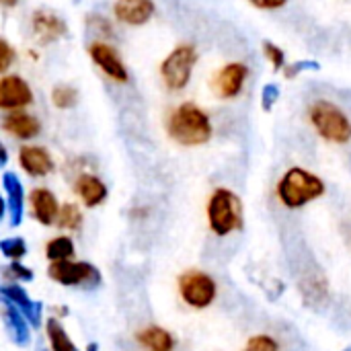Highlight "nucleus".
<instances>
[{
    "mask_svg": "<svg viewBox=\"0 0 351 351\" xmlns=\"http://www.w3.org/2000/svg\"><path fill=\"white\" fill-rule=\"evenodd\" d=\"M167 130L169 136L181 146H202L212 138V121L195 103H181L173 109Z\"/></svg>",
    "mask_w": 351,
    "mask_h": 351,
    "instance_id": "1",
    "label": "nucleus"
},
{
    "mask_svg": "<svg viewBox=\"0 0 351 351\" xmlns=\"http://www.w3.org/2000/svg\"><path fill=\"white\" fill-rule=\"evenodd\" d=\"M325 193V183L315 173L294 167L278 183V197L286 208H302Z\"/></svg>",
    "mask_w": 351,
    "mask_h": 351,
    "instance_id": "2",
    "label": "nucleus"
},
{
    "mask_svg": "<svg viewBox=\"0 0 351 351\" xmlns=\"http://www.w3.org/2000/svg\"><path fill=\"white\" fill-rule=\"evenodd\" d=\"M208 222L214 234L226 237L243 228V202L226 187H218L208 199Z\"/></svg>",
    "mask_w": 351,
    "mask_h": 351,
    "instance_id": "3",
    "label": "nucleus"
},
{
    "mask_svg": "<svg viewBox=\"0 0 351 351\" xmlns=\"http://www.w3.org/2000/svg\"><path fill=\"white\" fill-rule=\"evenodd\" d=\"M308 119L317 134L333 144H348L351 140L350 117L329 101H315L308 107Z\"/></svg>",
    "mask_w": 351,
    "mask_h": 351,
    "instance_id": "4",
    "label": "nucleus"
},
{
    "mask_svg": "<svg viewBox=\"0 0 351 351\" xmlns=\"http://www.w3.org/2000/svg\"><path fill=\"white\" fill-rule=\"evenodd\" d=\"M197 64V49L191 43H179L160 64V76L169 90H183Z\"/></svg>",
    "mask_w": 351,
    "mask_h": 351,
    "instance_id": "5",
    "label": "nucleus"
},
{
    "mask_svg": "<svg viewBox=\"0 0 351 351\" xmlns=\"http://www.w3.org/2000/svg\"><path fill=\"white\" fill-rule=\"evenodd\" d=\"M49 280L68 286V288H82V290H95L101 286V271L86 263V261H56L47 269Z\"/></svg>",
    "mask_w": 351,
    "mask_h": 351,
    "instance_id": "6",
    "label": "nucleus"
},
{
    "mask_svg": "<svg viewBox=\"0 0 351 351\" xmlns=\"http://www.w3.org/2000/svg\"><path fill=\"white\" fill-rule=\"evenodd\" d=\"M179 294L191 308H208L218 294V286L212 276L191 269L179 278Z\"/></svg>",
    "mask_w": 351,
    "mask_h": 351,
    "instance_id": "7",
    "label": "nucleus"
},
{
    "mask_svg": "<svg viewBox=\"0 0 351 351\" xmlns=\"http://www.w3.org/2000/svg\"><path fill=\"white\" fill-rule=\"evenodd\" d=\"M88 56L113 82L125 84L130 80L128 68H125L123 60L119 58V53L113 45H109L105 41H93L88 45Z\"/></svg>",
    "mask_w": 351,
    "mask_h": 351,
    "instance_id": "8",
    "label": "nucleus"
},
{
    "mask_svg": "<svg viewBox=\"0 0 351 351\" xmlns=\"http://www.w3.org/2000/svg\"><path fill=\"white\" fill-rule=\"evenodd\" d=\"M33 103V90L29 82L16 74H6L0 78V109L21 111Z\"/></svg>",
    "mask_w": 351,
    "mask_h": 351,
    "instance_id": "9",
    "label": "nucleus"
},
{
    "mask_svg": "<svg viewBox=\"0 0 351 351\" xmlns=\"http://www.w3.org/2000/svg\"><path fill=\"white\" fill-rule=\"evenodd\" d=\"M249 78V68L243 62H230L218 70L214 76V90L220 99H234L241 95Z\"/></svg>",
    "mask_w": 351,
    "mask_h": 351,
    "instance_id": "10",
    "label": "nucleus"
},
{
    "mask_svg": "<svg viewBox=\"0 0 351 351\" xmlns=\"http://www.w3.org/2000/svg\"><path fill=\"white\" fill-rule=\"evenodd\" d=\"M31 31H33L37 43L47 45V43H53V41L62 39L68 33V25L56 12L39 8L31 16Z\"/></svg>",
    "mask_w": 351,
    "mask_h": 351,
    "instance_id": "11",
    "label": "nucleus"
},
{
    "mask_svg": "<svg viewBox=\"0 0 351 351\" xmlns=\"http://www.w3.org/2000/svg\"><path fill=\"white\" fill-rule=\"evenodd\" d=\"M154 10H156V6L152 0H117L113 4L115 19L125 25H132V27L146 25L152 19Z\"/></svg>",
    "mask_w": 351,
    "mask_h": 351,
    "instance_id": "12",
    "label": "nucleus"
},
{
    "mask_svg": "<svg viewBox=\"0 0 351 351\" xmlns=\"http://www.w3.org/2000/svg\"><path fill=\"white\" fill-rule=\"evenodd\" d=\"M0 296L4 300H8L10 304H14L21 311L29 325H33L35 329L41 325V304L35 302V300H31L23 286H19V284L0 286Z\"/></svg>",
    "mask_w": 351,
    "mask_h": 351,
    "instance_id": "13",
    "label": "nucleus"
},
{
    "mask_svg": "<svg viewBox=\"0 0 351 351\" xmlns=\"http://www.w3.org/2000/svg\"><path fill=\"white\" fill-rule=\"evenodd\" d=\"M2 130L19 140H31L35 136H39L41 132V123L35 115L27 113V111H8L2 121H0Z\"/></svg>",
    "mask_w": 351,
    "mask_h": 351,
    "instance_id": "14",
    "label": "nucleus"
},
{
    "mask_svg": "<svg viewBox=\"0 0 351 351\" xmlns=\"http://www.w3.org/2000/svg\"><path fill=\"white\" fill-rule=\"evenodd\" d=\"M19 165L29 177H45L53 171L51 154L43 146H23L19 150Z\"/></svg>",
    "mask_w": 351,
    "mask_h": 351,
    "instance_id": "15",
    "label": "nucleus"
},
{
    "mask_svg": "<svg viewBox=\"0 0 351 351\" xmlns=\"http://www.w3.org/2000/svg\"><path fill=\"white\" fill-rule=\"evenodd\" d=\"M29 202H31V210H33V216L39 224L43 226H49L58 220V212H60V204L56 199V195L45 189V187H37L31 191L29 195Z\"/></svg>",
    "mask_w": 351,
    "mask_h": 351,
    "instance_id": "16",
    "label": "nucleus"
},
{
    "mask_svg": "<svg viewBox=\"0 0 351 351\" xmlns=\"http://www.w3.org/2000/svg\"><path fill=\"white\" fill-rule=\"evenodd\" d=\"M2 319H4V327H6V333L10 337L12 343H16L19 348H25L29 346L31 341V329H29V323L27 319L23 317V313L10 304L8 300H4V306H2Z\"/></svg>",
    "mask_w": 351,
    "mask_h": 351,
    "instance_id": "17",
    "label": "nucleus"
},
{
    "mask_svg": "<svg viewBox=\"0 0 351 351\" xmlns=\"http://www.w3.org/2000/svg\"><path fill=\"white\" fill-rule=\"evenodd\" d=\"M2 187L6 191V210L10 216V226H21L23 222V206H25V191L23 183L14 173L2 175Z\"/></svg>",
    "mask_w": 351,
    "mask_h": 351,
    "instance_id": "18",
    "label": "nucleus"
},
{
    "mask_svg": "<svg viewBox=\"0 0 351 351\" xmlns=\"http://www.w3.org/2000/svg\"><path fill=\"white\" fill-rule=\"evenodd\" d=\"M74 191L82 199L86 208H95L107 199V187L105 183L90 173H80L74 181Z\"/></svg>",
    "mask_w": 351,
    "mask_h": 351,
    "instance_id": "19",
    "label": "nucleus"
},
{
    "mask_svg": "<svg viewBox=\"0 0 351 351\" xmlns=\"http://www.w3.org/2000/svg\"><path fill=\"white\" fill-rule=\"evenodd\" d=\"M136 339L138 343L144 348L146 351H173L175 350V337L162 329V327H146L142 331L136 333Z\"/></svg>",
    "mask_w": 351,
    "mask_h": 351,
    "instance_id": "20",
    "label": "nucleus"
},
{
    "mask_svg": "<svg viewBox=\"0 0 351 351\" xmlns=\"http://www.w3.org/2000/svg\"><path fill=\"white\" fill-rule=\"evenodd\" d=\"M45 333H47L51 351H78L74 341L68 337V331L64 329V325L56 317H49L45 321Z\"/></svg>",
    "mask_w": 351,
    "mask_h": 351,
    "instance_id": "21",
    "label": "nucleus"
},
{
    "mask_svg": "<svg viewBox=\"0 0 351 351\" xmlns=\"http://www.w3.org/2000/svg\"><path fill=\"white\" fill-rule=\"evenodd\" d=\"M45 255L51 263L56 261H68L74 257V243L70 237H56L45 245Z\"/></svg>",
    "mask_w": 351,
    "mask_h": 351,
    "instance_id": "22",
    "label": "nucleus"
},
{
    "mask_svg": "<svg viewBox=\"0 0 351 351\" xmlns=\"http://www.w3.org/2000/svg\"><path fill=\"white\" fill-rule=\"evenodd\" d=\"M51 103L58 109H72L78 103V90L70 84H56L51 90Z\"/></svg>",
    "mask_w": 351,
    "mask_h": 351,
    "instance_id": "23",
    "label": "nucleus"
},
{
    "mask_svg": "<svg viewBox=\"0 0 351 351\" xmlns=\"http://www.w3.org/2000/svg\"><path fill=\"white\" fill-rule=\"evenodd\" d=\"M58 226L66 230H78L82 226V214L76 204H64L58 212Z\"/></svg>",
    "mask_w": 351,
    "mask_h": 351,
    "instance_id": "24",
    "label": "nucleus"
},
{
    "mask_svg": "<svg viewBox=\"0 0 351 351\" xmlns=\"http://www.w3.org/2000/svg\"><path fill=\"white\" fill-rule=\"evenodd\" d=\"M0 253L10 259V261H21L25 255H27V245L23 239L19 237H12V239H4L0 241Z\"/></svg>",
    "mask_w": 351,
    "mask_h": 351,
    "instance_id": "25",
    "label": "nucleus"
},
{
    "mask_svg": "<svg viewBox=\"0 0 351 351\" xmlns=\"http://www.w3.org/2000/svg\"><path fill=\"white\" fill-rule=\"evenodd\" d=\"M4 276L8 280H12V284H19V282H31L33 280V271L29 267H25L21 261H12L8 267H4Z\"/></svg>",
    "mask_w": 351,
    "mask_h": 351,
    "instance_id": "26",
    "label": "nucleus"
},
{
    "mask_svg": "<svg viewBox=\"0 0 351 351\" xmlns=\"http://www.w3.org/2000/svg\"><path fill=\"white\" fill-rule=\"evenodd\" d=\"M263 51H265V58L274 64V70H282L286 66V53L280 45L271 41H263Z\"/></svg>",
    "mask_w": 351,
    "mask_h": 351,
    "instance_id": "27",
    "label": "nucleus"
},
{
    "mask_svg": "<svg viewBox=\"0 0 351 351\" xmlns=\"http://www.w3.org/2000/svg\"><path fill=\"white\" fill-rule=\"evenodd\" d=\"M243 351H280V346L269 335H255V337L249 339L247 348Z\"/></svg>",
    "mask_w": 351,
    "mask_h": 351,
    "instance_id": "28",
    "label": "nucleus"
},
{
    "mask_svg": "<svg viewBox=\"0 0 351 351\" xmlns=\"http://www.w3.org/2000/svg\"><path fill=\"white\" fill-rule=\"evenodd\" d=\"M14 58H16V53H14L12 45H10L6 39H2V37H0V74H2V72H6V70L12 66Z\"/></svg>",
    "mask_w": 351,
    "mask_h": 351,
    "instance_id": "29",
    "label": "nucleus"
},
{
    "mask_svg": "<svg viewBox=\"0 0 351 351\" xmlns=\"http://www.w3.org/2000/svg\"><path fill=\"white\" fill-rule=\"evenodd\" d=\"M278 97H280V86H278L276 82L265 84V86H263V93H261V107H263L265 111H269V109L276 105Z\"/></svg>",
    "mask_w": 351,
    "mask_h": 351,
    "instance_id": "30",
    "label": "nucleus"
},
{
    "mask_svg": "<svg viewBox=\"0 0 351 351\" xmlns=\"http://www.w3.org/2000/svg\"><path fill=\"white\" fill-rule=\"evenodd\" d=\"M88 27L95 29L101 35H111V25L103 16H88Z\"/></svg>",
    "mask_w": 351,
    "mask_h": 351,
    "instance_id": "31",
    "label": "nucleus"
},
{
    "mask_svg": "<svg viewBox=\"0 0 351 351\" xmlns=\"http://www.w3.org/2000/svg\"><path fill=\"white\" fill-rule=\"evenodd\" d=\"M306 68L317 70L319 64H317V62H296V64H288V66H286V76H288V78H294L298 72H302V70H306Z\"/></svg>",
    "mask_w": 351,
    "mask_h": 351,
    "instance_id": "32",
    "label": "nucleus"
},
{
    "mask_svg": "<svg viewBox=\"0 0 351 351\" xmlns=\"http://www.w3.org/2000/svg\"><path fill=\"white\" fill-rule=\"evenodd\" d=\"M249 2L263 10H276V8H282L288 4V0H249Z\"/></svg>",
    "mask_w": 351,
    "mask_h": 351,
    "instance_id": "33",
    "label": "nucleus"
},
{
    "mask_svg": "<svg viewBox=\"0 0 351 351\" xmlns=\"http://www.w3.org/2000/svg\"><path fill=\"white\" fill-rule=\"evenodd\" d=\"M8 162V154H6V148L0 144V167H4Z\"/></svg>",
    "mask_w": 351,
    "mask_h": 351,
    "instance_id": "34",
    "label": "nucleus"
},
{
    "mask_svg": "<svg viewBox=\"0 0 351 351\" xmlns=\"http://www.w3.org/2000/svg\"><path fill=\"white\" fill-rule=\"evenodd\" d=\"M4 214H6V202H4V197L0 195V220L4 218Z\"/></svg>",
    "mask_w": 351,
    "mask_h": 351,
    "instance_id": "35",
    "label": "nucleus"
},
{
    "mask_svg": "<svg viewBox=\"0 0 351 351\" xmlns=\"http://www.w3.org/2000/svg\"><path fill=\"white\" fill-rule=\"evenodd\" d=\"M16 2H19V0H0V4H2V6H6V8H12Z\"/></svg>",
    "mask_w": 351,
    "mask_h": 351,
    "instance_id": "36",
    "label": "nucleus"
},
{
    "mask_svg": "<svg viewBox=\"0 0 351 351\" xmlns=\"http://www.w3.org/2000/svg\"><path fill=\"white\" fill-rule=\"evenodd\" d=\"M86 351H99V346H97V343H88V346H86Z\"/></svg>",
    "mask_w": 351,
    "mask_h": 351,
    "instance_id": "37",
    "label": "nucleus"
}]
</instances>
